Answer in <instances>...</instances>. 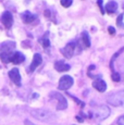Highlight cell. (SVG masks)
Returning a JSON list of instances; mask_svg holds the SVG:
<instances>
[{
	"instance_id": "1",
	"label": "cell",
	"mask_w": 124,
	"mask_h": 125,
	"mask_svg": "<svg viewBox=\"0 0 124 125\" xmlns=\"http://www.w3.org/2000/svg\"><path fill=\"white\" fill-rule=\"evenodd\" d=\"M14 42H4L0 45V58L4 63H9L11 61V57L14 53Z\"/></svg>"
},
{
	"instance_id": "2",
	"label": "cell",
	"mask_w": 124,
	"mask_h": 125,
	"mask_svg": "<svg viewBox=\"0 0 124 125\" xmlns=\"http://www.w3.org/2000/svg\"><path fill=\"white\" fill-rule=\"evenodd\" d=\"M107 101L114 107L124 108V90H119L116 93L110 94L107 98Z\"/></svg>"
},
{
	"instance_id": "3",
	"label": "cell",
	"mask_w": 124,
	"mask_h": 125,
	"mask_svg": "<svg viewBox=\"0 0 124 125\" xmlns=\"http://www.w3.org/2000/svg\"><path fill=\"white\" fill-rule=\"evenodd\" d=\"M32 115L36 119L40 120V121H45V122H49L50 120H52L53 114L51 113L48 110H44V109H37V110H33Z\"/></svg>"
},
{
	"instance_id": "4",
	"label": "cell",
	"mask_w": 124,
	"mask_h": 125,
	"mask_svg": "<svg viewBox=\"0 0 124 125\" xmlns=\"http://www.w3.org/2000/svg\"><path fill=\"white\" fill-rule=\"evenodd\" d=\"M78 49L81 50V48H78V45L76 44L75 42H69L63 49H61V52L65 58H71L77 52Z\"/></svg>"
},
{
	"instance_id": "5",
	"label": "cell",
	"mask_w": 124,
	"mask_h": 125,
	"mask_svg": "<svg viewBox=\"0 0 124 125\" xmlns=\"http://www.w3.org/2000/svg\"><path fill=\"white\" fill-rule=\"evenodd\" d=\"M93 113H94V116L98 121H102V120L107 119L110 115V109L107 105H99L95 109V111Z\"/></svg>"
},
{
	"instance_id": "6",
	"label": "cell",
	"mask_w": 124,
	"mask_h": 125,
	"mask_svg": "<svg viewBox=\"0 0 124 125\" xmlns=\"http://www.w3.org/2000/svg\"><path fill=\"white\" fill-rule=\"evenodd\" d=\"M50 97L58 101V104H57V109L58 110H64L68 108V101H66L65 97L62 96L61 94L57 93V91H52V93H50Z\"/></svg>"
},
{
	"instance_id": "7",
	"label": "cell",
	"mask_w": 124,
	"mask_h": 125,
	"mask_svg": "<svg viewBox=\"0 0 124 125\" xmlns=\"http://www.w3.org/2000/svg\"><path fill=\"white\" fill-rule=\"evenodd\" d=\"M73 84H74V80H73L72 76L64 75V76H62L60 78V81H59V89L68 90Z\"/></svg>"
},
{
	"instance_id": "8",
	"label": "cell",
	"mask_w": 124,
	"mask_h": 125,
	"mask_svg": "<svg viewBox=\"0 0 124 125\" xmlns=\"http://www.w3.org/2000/svg\"><path fill=\"white\" fill-rule=\"evenodd\" d=\"M1 22L7 28H10L13 24V16L10 11H4L1 15Z\"/></svg>"
},
{
	"instance_id": "9",
	"label": "cell",
	"mask_w": 124,
	"mask_h": 125,
	"mask_svg": "<svg viewBox=\"0 0 124 125\" xmlns=\"http://www.w3.org/2000/svg\"><path fill=\"white\" fill-rule=\"evenodd\" d=\"M9 77L11 78V81L13 82L15 85L21 86V74L19 72V69L14 68L9 71Z\"/></svg>"
},
{
	"instance_id": "10",
	"label": "cell",
	"mask_w": 124,
	"mask_h": 125,
	"mask_svg": "<svg viewBox=\"0 0 124 125\" xmlns=\"http://www.w3.org/2000/svg\"><path fill=\"white\" fill-rule=\"evenodd\" d=\"M42 62V58L41 56H40L39 53H35L34 54V58H33V61H32V63H31V65H30V72H33V71H35L38 66L40 65V63Z\"/></svg>"
},
{
	"instance_id": "11",
	"label": "cell",
	"mask_w": 124,
	"mask_h": 125,
	"mask_svg": "<svg viewBox=\"0 0 124 125\" xmlns=\"http://www.w3.org/2000/svg\"><path fill=\"white\" fill-rule=\"evenodd\" d=\"M24 60H25V56H24V54H23L22 52L16 51V52H14V53L12 54L10 62H12V63H14V64H20V63H22Z\"/></svg>"
},
{
	"instance_id": "12",
	"label": "cell",
	"mask_w": 124,
	"mask_h": 125,
	"mask_svg": "<svg viewBox=\"0 0 124 125\" xmlns=\"http://www.w3.org/2000/svg\"><path fill=\"white\" fill-rule=\"evenodd\" d=\"M54 69L58 72H66L71 69V66H70V64L65 63L64 61H57L54 63Z\"/></svg>"
},
{
	"instance_id": "13",
	"label": "cell",
	"mask_w": 124,
	"mask_h": 125,
	"mask_svg": "<svg viewBox=\"0 0 124 125\" xmlns=\"http://www.w3.org/2000/svg\"><path fill=\"white\" fill-rule=\"evenodd\" d=\"M21 18H22L23 22L27 24V23H32L33 21L36 19V15L33 14L32 12H30V11H24L22 14H21Z\"/></svg>"
},
{
	"instance_id": "14",
	"label": "cell",
	"mask_w": 124,
	"mask_h": 125,
	"mask_svg": "<svg viewBox=\"0 0 124 125\" xmlns=\"http://www.w3.org/2000/svg\"><path fill=\"white\" fill-rule=\"evenodd\" d=\"M93 86H94V88H96L98 91H100V93H103V91H106V89H107V84L103 80L95 81L94 83H93Z\"/></svg>"
},
{
	"instance_id": "15",
	"label": "cell",
	"mask_w": 124,
	"mask_h": 125,
	"mask_svg": "<svg viewBox=\"0 0 124 125\" xmlns=\"http://www.w3.org/2000/svg\"><path fill=\"white\" fill-rule=\"evenodd\" d=\"M116 10H118V3L115 1H109L106 4V11L109 14L114 13V12H116Z\"/></svg>"
},
{
	"instance_id": "16",
	"label": "cell",
	"mask_w": 124,
	"mask_h": 125,
	"mask_svg": "<svg viewBox=\"0 0 124 125\" xmlns=\"http://www.w3.org/2000/svg\"><path fill=\"white\" fill-rule=\"evenodd\" d=\"M82 42L85 47H89L90 46V38H89V35H88L87 32L82 33Z\"/></svg>"
},
{
	"instance_id": "17",
	"label": "cell",
	"mask_w": 124,
	"mask_h": 125,
	"mask_svg": "<svg viewBox=\"0 0 124 125\" xmlns=\"http://www.w3.org/2000/svg\"><path fill=\"white\" fill-rule=\"evenodd\" d=\"M124 51V47L123 48H121L119 51H116V53H114L113 56H112V58H111V61H110V66H111V69H113V62H114V60L116 59L121 54V52H123Z\"/></svg>"
},
{
	"instance_id": "18",
	"label": "cell",
	"mask_w": 124,
	"mask_h": 125,
	"mask_svg": "<svg viewBox=\"0 0 124 125\" xmlns=\"http://www.w3.org/2000/svg\"><path fill=\"white\" fill-rule=\"evenodd\" d=\"M61 4L64 7V8H69L71 4L73 3V0H61Z\"/></svg>"
},
{
	"instance_id": "19",
	"label": "cell",
	"mask_w": 124,
	"mask_h": 125,
	"mask_svg": "<svg viewBox=\"0 0 124 125\" xmlns=\"http://www.w3.org/2000/svg\"><path fill=\"white\" fill-rule=\"evenodd\" d=\"M40 42H41V45L42 46H44V47L45 48H48L49 47V46H50V42H49V39H48V38H42V39L41 40H40Z\"/></svg>"
},
{
	"instance_id": "20",
	"label": "cell",
	"mask_w": 124,
	"mask_h": 125,
	"mask_svg": "<svg viewBox=\"0 0 124 125\" xmlns=\"http://www.w3.org/2000/svg\"><path fill=\"white\" fill-rule=\"evenodd\" d=\"M111 77H112V81H114V82H120V75H119V73H116V72H114V73H112V75H111Z\"/></svg>"
},
{
	"instance_id": "21",
	"label": "cell",
	"mask_w": 124,
	"mask_h": 125,
	"mask_svg": "<svg viewBox=\"0 0 124 125\" xmlns=\"http://www.w3.org/2000/svg\"><path fill=\"white\" fill-rule=\"evenodd\" d=\"M97 3L99 4L100 10H101V13L103 14V13H104V10H103V7H102V0H97Z\"/></svg>"
},
{
	"instance_id": "22",
	"label": "cell",
	"mask_w": 124,
	"mask_h": 125,
	"mask_svg": "<svg viewBox=\"0 0 124 125\" xmlns=\"http://www.w3.org/2000/svg\"><path fill=\"white\" fill-rule=\"evenodd\" d=\"M118 124L119 125H124V115H122V116H120L118 119Z\"/></svg>"
},
{
	"instance_id": "23",
	"label": "cell",
	"mask_w": 124,
	"mask_h": 125,
	"mask_svg": "<svg viewBox=\"0 0 124 125\" xmlns=\"http://www.w3.org/2000/svg\"><path fill=\"white\" fill-rule=\"evenodd\" d=\"M123 14H120V15H119V18H118V24L120 26H122V20H123Z\"/></svg>"
},
{
	"instance_id": "24",
	"label": "cell",
	"mask_w": 124,
	"mask_h": 125,
	"mask_svg": "<svg viewBox=\"0 0 124 125\" xmlns=\"http://www.w3.org/2000/svg\"><path fill=\"white\" fill-rule=\"evenodd\" d=\"M108 31H109V33H110V34H115V28L114 27H112V26H109L108 27Z\"/></svg>"
},
{
	"instance_id": "25",
	"label": "cell",
	"mask_w": 124,
	"mask_h": 125,
	"mask_svg": "<svg viewBox=\"0 0 124 125\" xmlns=\"http://www.w3.org/2000/svg\"><path fill=\"white\" fill-rule=\"evenodd\" d=\"M24 125H35V124L32 123L31 121H28V120H25V121H24Z\"/></svg>"
}]
</instances>
